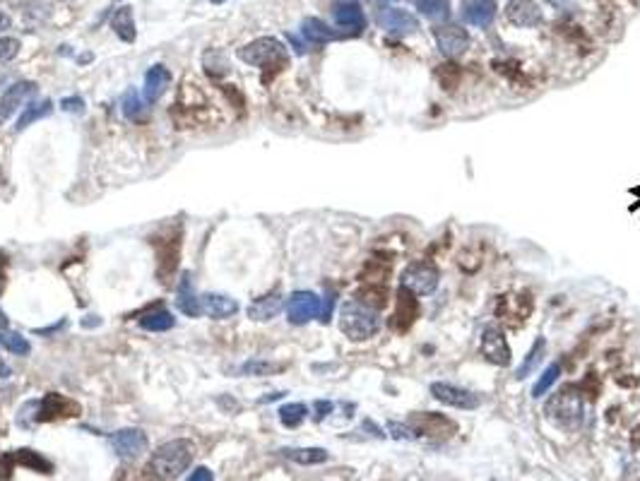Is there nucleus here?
Masks as SVG:
<instances>
[{
	"instance_id": "obj_1",
	"label": "nucleus",
	"mask_w": 640,
	"mask_h": 481,
	"mask_svg": "<svg viewBox=\"0 0 640 481\" xmlns=\"http://www.w3.org/2000/svg\"><path fill=\"white\" fill-rule=\"evenodd\" d=\"M544 416L558 429H577L585 421V399L575 385H563L544 402Z\"/></svg>"
},
{
	"instance_id": "obj_2",
	"label": "nucleus",
	"mask_w": 640,
	"mask_h": 481,
	"mask_svg": "<svg viewBox=\"0 0 640 481\" xmlns=\"http://www.w3.org/2000/svg\"><path fill=\"white\" fill-rule=\"evenodd\" d=\"M340 330L352 342H364V339H371L381 330V318H378L376 308L366 306L359 299H352L340 308Z\"/></svg>"
},
{
	"instance_id": "obj_3",
	"label": "nucleus",
	"mask_w": 640,
	"mask_h": 481,
	"mask_svg": "<svg viewBox=\"0 0 640 481\" xmlns=\"http://www.w3.org/2000/svg\"><path fill=\"white\" fill-rule=\"evenodd\" d=\"M192 455H195L192 443L185 441V438H176V441H169L154 450L150 470L157 477H178V474H183L190 467Z\"/></svg>"
},
{
	"instance_id": "obj_4",
	"label": "nucleus",
	"mask_w": 640,
	"mask_h": 481,
	"mask_svg": "<svg viewBox=\"0 0 640 481\" xmlns=\"http://www.w3.org/2000/svg\"><path fill=\"white\" fill-rule=\"evenodd\" d=\"M239 58L248 65L260 67V70H267V67L282 70V67L289 65L287 48H284L282 41L275 39V36H260V39L251 41V44L241 46Z\"/></svg>"
},
{
	"instance_id": "obj_5",
	"label": "nucleus",
	"mask_w": 640,
	"mask_h": 481,
	"mask_svg": "<svg viewBox=\"0 0 640 481\" xmlns=\"http://www.w3.org/2000/svg\"><path fill=\"white\" fill-rule=\"evenodd\" d=\"M438 282H440V275L436 265L431 262H412L409 267H405V272L400 277V284L416 296L433 294L438 289Z\"/></svg>"
},
{
	"instance_id": "obj_6",
	"label": "nucleus",
	"mask_w": 640,
	"mask_h": 481,
	"mask_svg": "<svg viewBox=\"0 0 640 481\" xmlns=\"http://www.w3.org/2000/svg\"><path fill=\"white\" fill-rule=\"evenodd\" d=\"M433 39L445 58H460L470 48V34L467 29L457 27V24H440L433 27Z\"/></svg>"
},
{
	"instance_id": "obj_7",
	"label": "nucleus",
	"mask_w": 640,
	"mask_h": 481,
	"mask_svg": "<svg viewBox=\"0 0 640 481\" xmlns=\"http://www.w3.org/2000/svg\"><path fill=\"white\" fill-rule=\"evenodd\" d=\"M431 394L433 399H438L440 404H448V407H455V409H477V407L482 404L479 394H474L472 390H467V387H460V385H452V383H431Z\"/></svg>"
},
{
	"instance_id": "obj_8",
	"label": "nucleus",
	"mask_w": 640,
	"mask_h": 481,
	"mask_svg": "<svg viewBox=\"0 0 640 481\" xmlns=\"http://www.w3.org/2000/svg\"><path fill=\"white\" fill-rule=\"evenodd\" d=\"M409 426L419 436L438 438V441H445L455 433V421H450L448 416L438 414V411H416Z\"/></svg>"
},
{
	"instance_id": "obj_9",
	"label": "nucleus",
	"mask_w": 640,
	"mask_h": 481,
	"mask_svg": "<svg viewBox=\"0 0 640 481\" xmlns=\"http://www.w3.org/2000/svg\"><path fill=\"white\" fill-rule=\"evenodd\" d=\"M322 311L318 294L313 292H294L287 299V316L289 323L294 325H306L313 318H318Z\"/></svg>"
},
{
	"instance_id": "obj_10",
	"label": "nucleus",
	"mask_w": 640,
	"mask_h": 481,
	"mask_svg": "<svg viewBox=\"0 0 640 481\" xmlns=\"http://www.w3.org/2000/svg\"><path fill=\"white\" fill-rule=\"evenodd\" d=\"M29 407L34 409L32 419L34 421H53V419H63V416H72L80 407L72 402V399L63 397V394H46L39 402H29Z\"/></svg>"
},
{
	"instance_id": "obj_11",
	"label": "nucleus",
	"mask_w": 640,
	"mask_h": 481,
	"mask_svg": "<svg viewBox=\"0 0 640 481\" xmlns=\"http://www.w3.org/2000/svg\"><path fill=\"white\" fill-rule=\"evenodd\" d=\"M378 27L385 29L388 34H397V36H405V34H414L419 29V20L412 15V12L402 10V8H383L376 17Z\"/></svg>"
},
{
	"instance_id": "obj_12",
	"label": "nucleus",
	"mask_w": 640,
	"mask_h": 481,
	"mask_svg": "<svg viewBox=\"0 0 640 481\" xmlns=\"http://www.w3.org/2000/svg\"><path fill=\"white\" fill-rule=\"evenodd\" d=\"M111 446L123 460H135L147 450V436L140 429H121L111 436Z\"/></svg>"
},
{
	"instance_id": "obj_13",
	"label": "nucleus",
	"mask_w": 640,
	"mask_h": 481,
	"mask_svg": "<svg viewBox=\"0 0 640 481\" xmlns=\"http://www.w3.org/2000/svg\"><path fill=\"white\" fill-rule=\"evenodd\" d=\"M482 356L494 366L511 363V347H508L506 335L499 328H487L482 332Z\"/></svg>"
},
{
	"instance_id": "obj_14",
	"label": "nucleus",
	"mask_w": 640,
	"mask_h": 481,
	"mask_svg": "<svg viewBox=\"0 0 640 481\" xmlns=\"http://www.w3.org/2000/svg\"><path fill=\"white\" fill-rule=\"evenodd\" d=\"M34 94H36V84L29 82V79H20V82L10 84V87L3 92V96H0V123L8 121L10 116L20 106H24L27 99Z\"/></svg>"
},
{
	"instance_id": "obj_15",
	"label": "nucleus",
	"mask_w": 640,
	"mask_h": 481,
	"mask_svg": "<svg viewBox=\"0 0 640 481\" xmlns=\"http://www.w3.org/2000/svg\"><path fill=\"white\" fill-rule=\"evenodd\" d=\"M332 17L337 22V27L347 29L349 34H362L366 29L364 10L357 0H337L332 8Z\"/></svg>"
},
{
	"instance_id": "obj_16",
	"label": "nucleus",
	"mask_w": 640,
	"mask_h": 481,
	"mask_svg": "<svg viewBox=\"0 0 640 481\" xmlns=\"http://www.w3.org/2000/svg\"><path fill=\"white\" fill-rule=\"evenodd\" d=\"M506 17L515 27H539L544 22V15L534 0H508Z\"/></svg>"
},
{
	"instance_id": "obj_17",
	"label": "nucleus",
	"mask_w": 640,
	"mask_h": 481,
	"mask_svg": "<svg viewBox=\"0 0 640 481\" xmlns=\"http://www.w3.org/2000/svg\"><path fill=\"white\" fill-rule=\"evenodd\" d=\"M416 316H419V304H416L414 294L409 292V289L400 287V292H397L395 313H393V320H390V325H393L397 332H407L414 325Z\"/></svg>"
},
{
	"instance_id": "obj_18",
	"label": "nucleus",
	"mask_w": 640,
	"mask_h": 481,
	"mask_svg": "<svg viewBox=\"0 0 640 481\" xmlns=\"http://www.w3.org/2000/svg\"><path fill=\"white\" fill-rule=\"evenodd\" d=\"M462 17L472 27H489L496 17V0H465Z\"/></svg>"
},
{
	"instance_id": "obj_19",
	"label": "nucleus",
	"mask_w": 640,
	"mask_h": 481,
	"mask_svg": "<svg viewBox=\"0 0 640 481\" xmlns=\"http://www.w3.org/2000/svg\"><path fill=\"white\" fill-rule=\"evenodd\" d=\"M171 84V70L164 65H152L145 75V101L154 104L164 96V92Z\"/></svg>"
},
{
	"instance_id": "obj_20",
	"label": "nucleus",
	"mask_w": 640,
	"mask_h": 481,
	"mask_svg": "<svg viewBox=\"0 0 640 481\" xmlns=\"http://www.w3.org/2000/svg\"><path fill=\"white\" fill-rule=\"evenodd\" d=\"M200 306H202V313H207V316L215 320H224V318H232L239 313L236 299L224 296V294H205L200 299Z\"/></svg>"
},
{
	"instance_id": "obj_21",
	"label": "nucleus",
	"mask_w": 640,
	"mask_h": 481,
	"mask_svg": "<svg viewBox=\"0 0 640 481\" xmlns=\"http://www.w3.org/2000/svg\"><path fill=\"white\" fill-rule=\"evenodd\" d=\"M111 29H114V34L121 41H126V44H133V41L138 39V32H135V17H133V8H130V5H123V8H118L114 12V17H111Z\"/></svg>"
},
{
	"instance_id": "obj_22",
	"label": "nucleus",
	"mask_w": 640,
	"mask_h": 481,
	"mask_svg": "<svg viewBox=\"0 0 640 481\" xmlns=\"http://www.w3.org/2000/svg\"><path fill=\"white\" fill-rule=\"evenodd\" d=\"M284 301L279 294H267L263 296V299H256L251 306H248V316H251L253 320H258V323H265V320H272L277 316L279 311H282Z\"/></svg>"
},
{
	"instance_id": "obj_23",
	"label": "nucleus",
	"mask_w": 640,
	"mask_h": 481,
	"mask_svg": "<svg viewBox=\"0 0 640 481\" xmlns=\"http://www.w3.org/2000/svg\"><path fill=\"white\" fill-rule=\"evenodd\" d=\"M301 34H303V39L310 41V44H330V41H335L340 36L335 29L327 27L325 22L318 20V17H306V20L301 22Z\"/></svg>"
},
{
	"instance_id": "obj_24",
	"label": "nucleus",
	"mask_w": 640,
	"mask_h": 481,
	"mask_svg": "<svg viewBox=\"0 0 640 481\" xmlns=\"http://www.w3.org/2000/svg\"><path fill=\"white\" fill-rule=\"evenodd\" d=\"M279 453L287 460L296 462V465H322V462L330 460V453L325 448H282Z\"/></svg>"
},
{
	"instance_id": "obj_25",
	"label": "nucleus",
	"mask_w": 640,
	"mask_h": 481,
	"mask_svg": "<svg viewBox=\"0 0 640 481\" xmlns=\"http://www.w3.org/2000/svg\"><path fill=\"white\" fill-rule=\"evenodd\" d=\"M544 354H546V339L544 337H537V339H534V344H532V349L527 351V356L523 359V363L518 366V371H515V378L525 380L527 375H532L539 368V363L544 361Z\"/></svg>"
},
{
	"instance_id": "obj_26",
	"label": "nucleus",
	"mask_w": 640,
	"mask_h": 481,
	"mask_svg": "<svg viewBox=\"0 0 640 481\" xmlns=\"http://www.w3.org/2000/svg\"><path fill=\"white\" fill-rule=\"evenodd\" d=\"M51 101H48V99H41V101H34V104H29V106H24V111H22V116L20 118H17V123H15V131L20 133V131H27L29 126H32V123H36V121H41V118H46L48 114H51Z\"/></svg>"
},
{
	"instance_id": "obj_27",
	"label": "nucleus",
	"mask_w": 640,
	"mask_h": 481,
	"mask_svg": "<svg viewBox=\"0 0 640 481\" xmlns=\"http://www.w3.org/2000/svg\"><path fill=\"white\" fill-rule=\"evenodd\" d=\"M525 299L527 296H518V299H515V296H503L499 301V316L503 320H508V323H511L513 318H518V323L520 320H527L525 316L530 313V301H527V308H525Z\"/></svg>"
},
{
	"instance_id": "obj_28",
	"label": "nucleus",
	"mask_w": 640,
	"mask_h": 481,
	"mask_svg": "<svg viewBox=\"0 0 640 481\" xmlns=\"http://www.w3.org/2000/svg\"><path fill=\"white\" fill-rule=\"evenodd\" d=\"M173 325H176V318L171 316L169 311H152V313H145V316L140 318V328L147 330V332H166L171 330Z\"/></svg>"
},
{
	"instance_id": "obj_29",
	"label": "nucleus",
	"mask_w": 640,
	"mask_h": 481,
	"mask_svg": "<svg viewBox=\"0 0 640 481\" xmlns=\"http://www.w3.org/2000/svg\"><path fill=\"white\" fill-rule=\"evenodd\" d=\"M178 308H181L185 316H190V318H195V316H200V313H202L200 299H197L195 292H192L188 277H183L181 287H178Z\"/></svg>"
},
{
	"instance_id": "obj_30",
	"label": "nucleus",
	"mask_w": 640,
	"mask_h": 481,
	"mask_svg": "<svg viewBox=\"0 0 640 481\" xmlns=\"http://www.w3.org/2000/svg\"><path fill=\"white\" fill-rule=\"evenodd\" d=\"M0 347L15 356H29V351H32V344L27 342V337H22L20 332H10L5 328L0 330Z\"/></svg>"
},
{
	"instance_id": "obj_31",
	"label": "nucleus",
	"mask_w": 640,
	"mask_h": 481,
	"mask_svg": "<svg viewBox=\"0 0 640 481\" xmlns=\"http://www.w3.org/2000/svg\"><path fill=\"white\" fill-rule=\"evenodd\" d=\"M414 5L428 20H445L450 15V0H414Z\"/></svg>"
},
{
	"instance_id": "obj_32",
	"label": "nucleus",
	"mask_w": 640,
	"mask_h": 481,
	"mask_svg": "<svg viewBox=\"0 0 640 481\" xmlns=\"http://www.w3.org/2000/svg\"><path fill=\"white\" fill-rule=\"evenodd\" d=\"M306 416H308V407L301 402H289V404L279 407V421H282L287 429L299 426Z\"/></svg>"
},
{
	"instance_id": "obj_33",
	"label": "nucleus",
	"mask_w": 640,
	"mask_h": 481,
	"mask_svg": "<svg viewBox=\"0 0 640 481\" xmlns=\"http://www.w3.org/2000/svg\"><path fill=\"white\" fill-rule=\"evenodd\" d=\"M121 106H123V114H126L128 121H142L145 118V114H147L145 104H142V99L135 89H128L126 94H123Z\"/></svg>"
},
{
	"instance_id": "obj_34",
	"label": "nucleus",
	"mask_w": 640,
	"mask_h": 481,
	"mask_svg": "<svg viewBox=\"0 0 640 481\" xmlns=\"http://www.w3.org/2000/svg\"><path fill=\"white\" fill-rule=\"evenodd\" d=\"M558 375H561V363H551L549 368H546V371L539 375V380L537 383H534V387H532V397L534 399H542L546 392L551 390V385L556 383L558 380Z\"/></svg>"
},
{
	"instance_id": "obj_35",
	"label": "nucleus",
	"mask_w": 640,
	"mask_h": 481,
	"mask_svg": "<svg viewBox=\"0 0 640 481\" xmlns=\"http://www.w3.org/2000/svg\"><path fill=\"white\" fill-rule=\"evenodd\" d=\"M388 433L395 438V441H416L419 433L409 426V424H400V421H388Z\"/></svg>"
},
{
	"instance_id": "obj_36",
	"label": "nucleus",
	"mask_w": 640,
	"mask_h": 481,
	"mask_svg": "<svg viewBox=\"0 0 640 481\" xmlns=\"http://www.w3.org/2000/svg\"><path fill=\"white\" fill-rule=\"evenodd\" d=\"M20 53V41L12 36H0V63H8Z\"/></svg>"
},
{
	"instance_id": "obj_37",
	"label": "nucleus",
	"mask_w": 640,
	"mask_h": 481,
	"mask_svg": "<svg viewBox=\"0 0 640 481\" xmlns=\"http://www.w3.org/2000/svg\"><path fill=\"white\" fill-rule=\"evenodd\" d=\"M282 366H275V363H267V361H251L241 366V373H251V375H267V373H275Z\"/></svg>"
},
{
	"instance_id": "obj_38",
	"label": "nucleus",
	"mask_w": 640,
	"mask_h": 481,
	"mask_svg": "<svg viewBox=\"0 0 640 481\" xmlns=\"http://www.w3.org/2000/svg\"><path fill=\"white\" fill-rule=\"evenodd\" d=\"M60 109L67 111V114H82L85 111V101L80 96H67L60 101Z\"/></svg>"
},
{
	"instance_id": "obj_39",
	"label": "nucleus",
	"mask_w": 640,
	"mask_h": 481,
	"mask_svg": "<svg viewBox=\"0 0 640 481\" xmlns=\"http://www.w3.org/2000/svg\"><path fill=\"white\" fill-rule=\"evenodd\" d=\"M188 481H215V477H212V472H210L207 467H197L195 472H190Z\"/></svg>"
},
{
	"instance_id": "obj_40",
	"label": "nucleus",
	"mask_w": 640,
	"mask_h": 481,
	"mask_svg": "<svg viewBox=\"0 0 640 481\" xmlns=\"http://www.w3.org/2000/svg\"><path fill=\"white\" fill-rule=\"evenodd\" d=\"M332 402H322V399H318V402H315V411H318V414H315V419H325L327 414H332Z\"/></svg>"
},
{
	"instance_id": "obj_41",
	"label": "nucleus",
	"mask_w": 640,
	"mask_h": 481,
	"mask_svg": "<svg viewBox=\"0 0 640 481\" xmlns=\"http://www.w3.org/2000/svg\"><path fill=\"white\" fill-rule=\"evenodd\" d=\"M10 27H12V20L5 15L3 10H0V32H5V29H10Z\"/></svg>"
},
{
	"instance_id": "obj_42",
	"label": "nucleus",
	"mask_w": 640,
	"mask_h": 481,
	"mask_svg": "<svg viewBox=\"0 0 640 481\" xmlns=\"http://www.w3.org/2000/svg\"><path fill=\"white\" fill-rule=\"evenodd\" d=\"M546 3L554 5V8H558V10H563V8H568V5L573 3V0H546Z\"/></svg>"
},
{
	"instance_id": "obj_43",
	"label": "nucleus",
	"mask_w": 640,
	"mask_h": 481,
	"mask_svg": "<svg viewBox=\"0 0 640 481\" xmlns=\"http://www.w3.org/2000/svg\"><path fill=\"white\" fill-rule=\"evenodd\" d=\"M369 3L374 5V8H388L390 0H369Z\"/></svg>"
},
{
	"instance_id": "obj_44",
	"label": "nucleus",
	"mask_w": 640,
	"mask_h": 481,
	"mask_svg": "<svg viewBox=\"0 0 640 481\" xmlns=\"http://www.w3.org/2000/svg\"><path fill=\"white\" fill-rule=\"evenodd\" d=\"M3 328H8V318H5V313L0 311V330H3Z\"/></svg>"
},
{
	"instance_id": "obj_45",
	"label": "nucleus",
	"mask_w": 640,
	"mask_h": 481,
	"mask_svg": "<svg viewBox=\"0 0 640 481\" xmlns=\"http://www.w3.org/2000/svg\"><path fill=\"white\" fill-rule=\"evenodd\" d=\"M631 193H633V195H638V197H640V188H633V190H631Z\"/></svg>"
},
{
	"instance_id": "obj_46",
	"label": "nucleus",
	"mask_w": 640,
	"mask_h": 481,
	"mask_svg": "<svg viewBox=\"0 0 640 481\" xmlns=\"http://www.w3.org/2000/svg\"><path fill=\"white\" fill-rule=\"evenodd\" d=\"M210 3H215V5H219V3H224V0H210Z\"/></svg>"
}]
</instances>
